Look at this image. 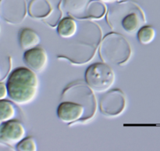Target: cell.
<instances>
[{"instance_id": "obj_17", "label": "cell", "mask_w": 160, "mask_h": 151, "mask_svg": "<svg viewBox=\"0 0 160 151\" xmlns=\"http://www.w3.org/2000/svg\"><path fill=\"white\" fill-rule=\"evenodd\" d=\"M98 1L102 2L103 3H115V2L118 1V0H98Z\"/></svg>"}, {"instance_id": "obj_18", "label": "cell", "mask_w": 160, "mask_h": 151, "mask_svg": "<svg viewBox=\"0 0 160 151\" xmlns=\"http://www.w3.org/2000/svg\"><path fill=\"white\" fill-rule=\"evenodd\" d=\"M1 124H2V122H0V125H1Z\"/></svg>"}, {"instance_id": "obj_5", "label": "cell", "mask_w": 160, "mask_h": 151, "mask_svg": "<svg viewBox=\"0 0 160 151\" xmlns=\"http://www.w3.org/2000/svg\"><path fill=\"white\" fill-rule=\"evenodd\" d=\"M100 111L109 117L120 115L126 107V99L123 92L114 89L103 96L100 100Z\"/></svg>"}, {"instance_id": "obj_1", "label": "cell", "mask_w": 160, "mask_h": 151, "mask_svg": "<svg viewBox=\"0 0 160 151\" xmlns=\"http://www.w3.org/2000/svg\"><path fill=\"white\" fill-rule=\"evenodd\" d=\"M6 87L8 96L12 102L18 105H27L37 96L39 80L31 69L18 67L10 74Z\"/></svg>"}, {"instance_id": "obj_6", "label": "cell", "mask_w": 160, "mask_h": 151, "mask_svg": "<svg viewBox=\"0 0 160 151\" xmlns=\"http://www.w3.org/2000/svg\"><path fill=\"white\" fill-rule=\"evenodd\" d=\"M26 135L23 124L16 120L2 122L0 125V141L8 145H15L21 141Z\"/></svg>"}, {"instance_id": "obj_9", "label": "cell", "mask_w": 160, "mask_h": 151, "mask_svg": "<svg viewBox=\"0 0 160 151\" xmlns=\"http://www.w3.org/2000/svg\"><path fill=\"white\" fill-rule=\"evenodd\" d=\"M91 3L88 0H65L64 6L67 12L78 19H86Z\"/></svg>"}, {"instance_id": "obj_4", "label": "cell", "mask_w": 160, "mask_h": 151, "mask_svg": "<svg viewBox=\"0 0 160 151\" xmlns=\"http://www.w3.org/2000/svg\"><path fill=\"white\" fill-rule=\"evenodd\" d=\"M117 15H112L108 18L110 27L115 29L117 25L120 23L121 28L128 34H134L145 23V17L140 7L138 6H131L127 7V11L121 12Z\"/></svg>"}, {"instance_id": "obj_13", "label": "cell", "mask_w": 160, "mask_h": 151, "mask_svg": "<svg viewBox=\"0 0 160 151\" xmlns=\"http://www.w3.org/2000/svg\"><path fill=\"white\" fill-rule=\"evenodd\" d=\"M16 108L12 103L6 100H0V122L12 120L16 116Z\"/></svg>"}, {"instance_id": "obj_11", "label": "cell", "mask_w": 160, "mask_h": 151, "mask_svg": "<svg viewBox=\"0 0 160 151\" xmlns=\"http://www.w3.org/2000/svg\"><path fill=\"white\" fill-rule=\"evenodd\" d=\"M52 12V7L46 0H32L29 4V14L33 18L46 19Z\"/></svg>"}, {"instance_id": "obj_15", "label": "cell", "mask_w": 160, "mask_h": 151, "mask_svg": "<svg viewBox=\"0 0 160 151\" xmlns=\"http://www.w3.org/2000/svg\"><path fill=\"white\" fill-rule=\"evenodd\" d=\"M17 150L20 151H36L38 150L37 143L33 138H23L17 143Z\"/></svg>"}, {"instance_id": "obj_2", "label": "cell", "mask_w": 160, "mask_h": 151, "mask_svg": "<svg viewBox=\"0 0 160 151\" xmlns=\"http://www.w3.org/2000/svg\"><path fill=\"white\" fill-rule=\"evenodd\" d=\"M102 60L106 64L115 65L128 62L131 56V48L129 42L123 35L117 33H110L105 36L99 48Z\"/></svg>"}, {"instance_id": "obj_10", "label": "cell", "mask_w": 160, "mask_h": 151, "mask_svg": "<svg viewBox=\"0 0 160 151\" xmlns=\"http://www.w3.org/2000/svg\"><path fill=\"white\" fill-rule=\"evenodd\" d=\"M78 25L76 20L71 17H65L59 20L57 24V32L59 37L70 39L78 33Z\"/></svg>"}, {"instance_id": "obj_7", "label": "cell", "mask_w": 160, "mask_h": 151, "mask_svg": "<svg viewBox=\"0 0 160 151\" xmlns=\"http://www.w3.org/2000/svg\"><path fill=\"white\" fill-rule=\"evenodd\" d=\"M85 108L81 104L72 101H64L59 105L57 116L59 120L66 124H72L84 119Z\"/></svg>"}, {"instance_id": "obj_3", "label": "cell", "mask_w": 160, "mask_h": 151, "mask_svg": "<svg viewBox=\"0 0 160 151\" xmlns=\"http://www.w3.org/2000/svg\"><path fill=\"white\" fill-rule=\"evenodd\" d=\"M85 81L91 89L96 92H104L111 89L116 81L113 70L106 63H96L88 67Z\"/></svg>"}, {"instance_id": "obj_12", "label": "cell", "mask_w": 160, "mask_h": 151, "mask_svg": "<svg viewBox=\"0 0 160 151\" xmlns=\"http://www.w3.org/2000/svg\"><path fill=\"white\" fill-rule=\"evenodd\" d=\"M19 41L21 48L24 50H28L38 45L41 42V39L34 30L23 28L20 31Z\"/></svg>"}, {"instance_id": "obj_16", "label": "cell", "mask_w": 160, "mask_h": 151, "mask_svg": "<svg viewBox=\"0 0 160 151\" xmlns=\"http://www.w3.org/2000/svg\"><path fill=\"white\" fill-rule=\"evenodd\" d=\"M8 96V90L6 85L0 82V100H5Z\"/></svg>"}, {"instance_id": "obj_14", "label": "cell", "mask_w": 160, "mask_h": 151, "mask_svg": "<svg viewBox=\"0 0 160 151\" xmlns=\"http://www.w3.org/2000/svg\"><path fill=\"white\" fill-rule=\"evenodd\" d=\"M156 29L152 26H142L138 31V39L142 45H148L156 38Z\"/></svg>"}, {"instance_id": "obj_8", "label": "cell", "mask_w": 160, "mask_h": 151, "mask_svg": "<svg viewBox=\"0 0 160 151\" xmlns=\"http://www.w3.org/2000/svg\"><path fill=\"white\" fill-rule=\"evenodd\" d=\"M23 61L28 68L35 73H40L48 66V56L44 49L36 46L25 51Z\"/></svg>"}]
</instances>
